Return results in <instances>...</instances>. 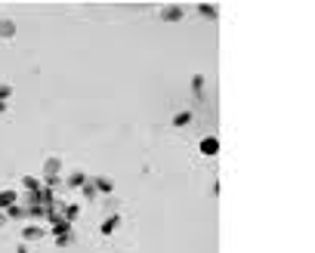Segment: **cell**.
Returning <instances> with one entry per match:
<instances>
[{"label": "cell", "instance_id": "cell-11", "mask_svg": "<svg viewBox=\"0 0 315 253\" xmlns=\"http://www.w3.org/2000/svg\"><path fill=\"white\" fill-rule=\"evenodd\" d=\"M3 213H6V219H28V207L19 201V204H13L10 210H3Z\"/></svg>", "mask_w": 315, "mask_h": 253}, {"label": "cell", "instance_id": "cell-19", "mask_svg": "<svg viewBox=\"0 0 315 253\" xmlns=\"http://www.w3.org/2000/svg\"><path fill=\"white\" fill-rule=\"evenodd\" d=\"M6 108H10V102H0V114H3V111H6Z\"/></svg>", "mask_w": 315, "mask_h": 253}, {"label": "cell", "instance_id": "cell-18", "mask_svg": "<svg viewBox=\"0 0 315 253\" xmlns=\"http://www.w3.org/2000/svg\"><path fill=\"white\" fill-rule=\"evenodd\" d=\"M6 222H10V219H6V213H3V210H0V229H3Z\"/></svg>", "mask_w": 315, "mask_h": 253}, {"label": "cell", "instance_id": "cell-16", "mask_svg": "<svg viewBox=\"0 0 315 253\" xmlns=\"http://www.w3.org/2000/svg\"><path fill=\"white\" fill-rule=\"evenodd\" d=\"M10 96H13V87L10 83H0V102H10Z\"/></svg>", "mask_w": 315, "mask_h": 253}, {"label": "cell", "instance_id": "cell-6", "mask_svg": "<svg viewBox=\"0 0 315 253\" xmlns=\"http://www.w3.org/2000/svg\"><path fill=\"white\" fill-rule=\"evenodd\" d=\"M59 173H62V161H59V158H47L44 161V179H53Z\"/></svg>", "mask_w": 315, "mask_h": 253}, {"label": "cell", "instance_id": "cell-9", "mask_svg": "<svg viewBox=\"0 0 315 253\" xmlns=\"http://www.w3.org/2000/svg\"><path fill=\"white\" fill-rule=\"evenodd\" d=\"M93 185H96L99 195H112V191H115V182L108 179V176H96V179H93Z\"/></svg>", "mask_w": 315, "mask_h": 253}, {"label": "cell", "instance_id": "cell-8", "mask_svg": "<svg viewBox=\"0 0 315 253\" xmlns=\"http://www.w3.org/2000/svg\"><path fill=\"white\" fill-rule=\"evenodd\" d=\"M13 204H19V191L3 189V191H0V210H10Z\"/></svg>", "mask_w": 315, "mask_h": 253}, {"label": "cell", "instance_id": "cell-7", "mask_svg": "<svg viewBox=\"0 0 315 253\" xmlns=\"http://www.w3.org/2000/svg\"><path fill=\"white\" fill-rule=\"evenodd\" d=\"M87 179H90V176L83 173V170H71V173L65 176V185H68V189H81V185L87 182Z\"/></svg>", "mask_w": 315, "mask_h": 253}, {"label": "cell", "instance_id": "cell-15", "mask_svg": "<svg viewBox=\"0 0 315 253\" xmlns=\"http://www.w3.org/2000/svg\"><path fill=\"white\" fill-rule=\"evenodd\" d=\"M192 121V111H180V114H173V126H185Z\"/></svg>", "mask_w": 315, "mask_h": 253}, {"label": "cell", "instance_id": "cell-12", "mask_svg": "<svg viewBox=\"0 0 315 253\" xmlns=\"http://www.w3.org/2000/svg\"><path fill=\"white\" fill-rule=\"evenodd\" d=\"M22 189L25 191H40L44 189V179H37V176H22Z\"/></svg>", "mask_w": 315, "mask_h": 253}, {"label": "cell", "instance_id": "cell-13", "mask_svg": "<svg viewBox=\"0 0 315 253\" xmlns=\"http://www.w3.org/2000/svg\"><path fill=\"white\" fill-rule=\"evenodd\" d=\"M198 16H201V19H210V22H214V19H216V6H214V3H201V6H198Z\"/></svg>", "mask_w": 315, "mask_h": 253}, {"label": "cell", "instance_id": "cell-17", "mask_svg": "<svg viewBox=\"0 0 315 253\" xmlns=\"http://www.w3.org/2000/svg\"><path fill=\"white\" fill-rule=\"evenodd\" d=\"M192 87H195V93H198V96H201V90H204V78H201V74H195Z\"/></svg>", "mask_w": 315, "mask_h": 253}, {"label": "cell", "instance_id": "cell-2", "mask_svg": "<svg viewBox=\"0 0 315 253\" xmlns=\"http://www.w3.org/2000/svg\"><path fill=\"white\" fill-rule=\"evenodd\" d=\"M158 16H161V22H180L182 16H185V6H180V3H170V6H164V10H161Z\"/></svg>", "mask_w": 315, "mask_h": 253}, {"label": "cell", "instance_id": "cell-1", "mask_svg": "<svg viewBox=\"0 0 315 253\" xmlns=\"http://www.w3.org/2000/svg\"><path fill=\"white\" fill-rule=\"evenodd\" d=\"M53 235H56V244L59 247H65V244H71V222L68 219H59V222H53Z\"/></svg>", "mask_w": 315, "mask_h": 253}, {"label": "cell", "instance_id": "cell-3", "mask_svg": "<svg viewBox=\"0 0 315 253\" xmlns=\"http://www.w3.org/2000/svg\"><path fill=\"white\" fill-rule=\"evenodd\" d=\"M44 235H50L44 225H25L22 229V241H44Z\"/></svg>", "mask_w": 315, "mask_h": 253}, {"label": "cell", "instance_id": "cell-5", "mask_svg": "<svg viewBox=\"0 0 315 253\" xmlns=\"http://www.w3.org/2000/svg\"><path fill=\"white\" fill-rule=\"evenodd\" d=\"M198 148H201V155H207V158H214V155H216V151H219V139H216V136H204Z\"/></svg>", "mask_w": 315, "mask_h": 253}, {"label": "cell", "instance_id": "cell-4", "mask_svg": "<svg viewBox=\"0 0 315 253\" xmlns=\"http://www.w3.org/2000/svg\"><path fill=\"white\" fill-rule=\"evenodd\" d=\"M16 34H19V25L13 19H0V40H13Z\"/></svg>", "mask_w": 315, "mask_h": 253}, {"label": "cell", "instance_id": "cell-10", "mask_svg": "<svg viewBox=\"0 0 315 253\" xmlns=\"http://www.w3.org/2000/svg\"><path fill=\"white\" fill-rule=\"evenodd\" d=\"M117 229H121V216L112 213V216L105 219V222H102V229H99V232H102V235H115Z\"/></svg>", "mask_w": 315, "mask_h": 253}, {"label": "cell", "instance_id": "cell-14", "mask_svg": "<svg viewBox=\"0 0 315 253\" xmlns=\"http://www.w3.org/2000/svg\"><path fill=\"white\" fill-rule=\"evenodd\" d=\"M81 191H83V198H87V201H96V195H99V191H96V185H93V179L83 182V185H81Z\"/></svg>", "mask_w": 315, "mask_h": 253}, {"label": "cell", "instance_id": "cell-20", "mask_svg": "<svg viewBox=\"0 0 315 253\" xmlns=\"http://www.w3.org/2000/svg\"><path fill=\"white\" fill-rule=\"evenodd\" d=\"M16 253H28V247H25V244H22V247H16Z\"/></svg>", "mask_w": 315, "mask_h": 253}]
</instances>
